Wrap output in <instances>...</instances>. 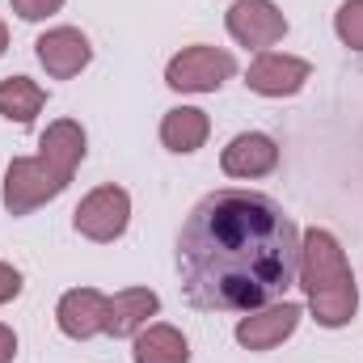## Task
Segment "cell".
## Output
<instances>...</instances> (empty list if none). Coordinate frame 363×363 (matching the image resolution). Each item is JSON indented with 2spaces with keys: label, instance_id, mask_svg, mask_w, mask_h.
I'll use <instances>...</instances> for the list:
<instances>
[{
  "label": "cell",
  "instance_id": "9a60e30c",
  "mask_svg": "<svg viewBox=\"0 0 363 363\" xmlns=\"http://www.w3.org/2000/svg\"><path fill=\"white\" fill-rule=\"evenodd\" d=\"M85 127L77 123V118H55L47 131H43V140H38V152L51 161V165H60L64 174H72L77 178V165L85 161Z\"/></svg>",
  "mask_w": 363,
  "mask_h": 363
},
{
  "label": "cell",
  "instance_id": "7c38bea8",
  "mask_svg": "<svg viewBox=\"0 0 363 363\" xmlns=\"http://www.w3.org/2000/svg\"><path fill=\"white\" fill-rule=\"evenodd\" d=\"M161 313L157 291L148 287H127L118 296H110V317H106V334L110 338H135L152 317Z\"/></svg>",
  "mask_w": 363,
  "mask_h": 363
},
{
  "label": "cell",
  "instance_id": "44dd1931",
  "mask_svg": "<svg viewBox=\"0 0 363 363\" xmlns=\"http://www.w3.org/2000/svg\"><path fill=\"white\" fill-rule=\"evenodd\" d=\"M4 51H9V26L0 21V55H4Z\"/></svg>",
  "mask_w": 363,
  "mask_h": 363
},
{
  "label": "cell",
  "instance_id": "ffe728a7",
  "mask_svg": "<svg viewBox=\"0 0 363 363\" xmlns=\"http://www.w3.org/2000/svg\"><path fill=\"white\" fill-rule=\"evenodd\" d=\"M17 359V334L9 325H0V363H13Z\"/></svg>",
  "mask_w": 363,
  "mask_h": 363
},
{
  "label": "cell",
  "instance_id": "ba28073f",
  "mask_svg": "<svg viewBox=\"0 0 363 363\" xmlns=\"http://www.w3.org/2000/svg\"><path fill=\"white\" fill-rule=\"evenodd\" d=\"M34 55H38V64L47 68V77H55V81H72L81 68H89L93 47H89V38H85L77 26H55V30L38 34Z\"/></svg>",
  "mask_w": 363,
  "mask_h": 363
},
{
  "label": "cell",
  "instance_id": "8fae6325",
  "mask_svg": "<svg viewBox=\"0 0 363 363\" xmlns=\"http://www.w3.org/2000/svg\"><path fill=\"white\" fill-rule=\"evenodd\" d=\"M274 165H279V144L271 135H262V131H241L220 152V169L241 182L267 178V174H274Z\"/></svg>",
  "mask_w": 363,
  "mask_h": 363
},
{
  "label": "cell",
  "instance_id": "5bb4252c",
  "mask_svg": "<svg viewBox=\"0 0 363 363\" xmlns=\"http://www.w3.org/2000/svg\"><path fill=\"white\" fill-rule=\"evenodd\" d=\"M207 135H211V118L199 106H174L161 118V144L169 152H182V157L186 152H199L207 144Z\"/></svg>",
  "mask_w": 363,
  "mask_h": 363
},
{
  "label": "cell",
  "instance_id": "8992f818",
  "mask_svg": "<svg viewBox=\"0 0 363 363\" xmlns=\"http://www.w3.org/2000/svg\"><path fill=\"white\" fill-rule=\"evenodd\" d=\"M224 26H228L233 43L254 47V51H271L287 34V17H283V9L274 0H237L224 13Z\"/></svg>",
  "mask_w": 363,
  "mask_h": 363
},
{
  "label": "cell",
  "instance_id": "9c48e42d",
  "mask_svg": "<svg viewBox=\"0 0 363 363\" xmlns=\"http://www.w3.org/2000/svg\"><path fill=\"white\" fill-rule=\"evenodd\" d=\"M313 77V64L300 60V55H287V51H262L250 72H245V85L262 97H291V93L304 89V81Z\"/></svg>",
  "mask_w": 363,
  "mask_h": 363
},
{
  "label": "cell",
  "instance_id": "277c9868",
  "mask_svg": "<svg viewBox=\"0 0 363 363\" xmlns=\"http://www.w3.org/2000/svg\"><path fill=\"white\" fill-rule=\"evenodd\" d=\"M72 224H77L81 237H89L97 245L118 241L127 233V224H131V194L123 186H114V182L97 186V190H89L81 199V207L72 211Z\"/></svg>",
  "mask_w": 363,
  "mask_h": 363
},
{
  "label": "cell",
  "instance_id": "e0dca14e",
  "mask_svg": "<svg viewBox=\"0 0 363 363\" xmlns=\"http://www.w3.org/2000/svg\"><path fill=\"white\" fill-rule=\"evenodd\" d=\"M334 30L351 51H363V0H342V9L334 13Z\"/></svg>",
  "mask_w": 363,
  "mask_h": 363
},
{
  "label": "cell",
  "instance_id": "2e32d148",
  "mask_svg": "<svg viewBox=\"0 0 363 363\" xmlns=\"http://www.w3.org/2000/svg\"><path fill=\"white\" fill-rule=\"evenodd\" d=\"M47 106V89L30 77H4L0 81V114L17 127L34 123V114Z\"/></svg>",
  "mask_w": 363,
  "mask_h": 363
},
{
  "label": "cell",
  "instance_id": "5b68a950",
  "mask_svg": "<svg viewBox=\"0 0 363 363\" xmlns=\"http://www.w3.org/2000/svg\"><path fill=\"white\" fill-rule=\"evenodd\" d=\"M233 72H237V60H233L224 47L199 43V47H186V51H178V55L169 60L165 85L178 89V93H216Z\"/></svg>",
  "mask_w": 363,
  "mask_h": 363
},
{
  "label": "cell",
  "instance_id": "ac0fdd59",
  "mask_svg": "<svg viewBox=\"0 0 363 363\" xmlns=\"http://www.w3.org/2000/svg\"><path fill=\"white\" fill-rule=\"evenodd\" d=\"M9 4H13V13L21 21H43V17H51V13L64 9V0H9Z\"/></svg>",
  "mask_w": 363,
  "mask_h": 363
},
{
  "label": "cell",
  "instance_id": "7a4b0ae2",
  "mask_svg": "<svg viewBox=\"0 0 363 363\" xmlns=\"http://www.w3.org/2000/svg\"><path fill=\"white\" fill-rule=\"evenodd\" d=\"M296 283L304 287L317 325L342 330V325L355 321L359 287H355L351 262H347V254H342L334 233H325V228L300 233V274H296Z\"/></svg>",
  "mask_w": 363,
  "mask_h": 363
},
{
  "label": "cell",
  "instance_id": "d6986e66",
  "mask_svg": "<svg viewBox=\"0 0 363 363\" xmlns=\"http://www.w3.org/2000/svg\"><path fill=\"white\" fill-rule=\"evenodd\" d=\"M17 296H21V271L9 267V262H0V304H9Z\"/></svg>",
  "mask_w": 363,
  "mask_h": 363
},
{
  "label": "cell",
  "instance_id": "52a82bcc",
  "mask_svg": "<svg viewBox=\"0 0 363 363\" xmlns=\"http://www.w3.org/2000/svg\"><path fill=\"white\" fill-rule=\"evenodd\" d=\"M300 317H304V308H300V304L279 300V304H267V308H258V313L241 317L233 334H237V342H241L245 351H274L279 342H287V338L296 334Z\"/></svg>",
  "mask_w": 363,
  "mask_h": 363
},
{
  "label": "cell",
  "instance_id": "4fadbf2b",
  "mask_svg": "<svg viewBox=\"0 0 363 363\" xmlns=\"http://www.w3.org/2000/svg\"><path fill=\"white\" fill-rule=\"evenodd\" d=\"M131 359L135 363H190V342L178 325L169 321H148L140 334H135V347H131Z\"/></svg>",
  "mask_w": 363,
  "mask_h": 363
},
{
  "label": "cell",
  "instance_id": "30bf717a",
  "mask_svg": "<svg viewBox=\"0 0 363 363\" xmlns=\"http://www.w3.org/2000/svg\"><path fill=\"white\" fill-rule=\"evenodd\" d=\"M106 317H110V296H101L97 287H72L60 296L55 304V325L60 334L85 342V338H97L106 334Z\"/></svg>",
  "mask_w": 363,
  "mask_h": 363
},
{
  "label": "cell",
  "instance_id": "6da1fadb",
  "mask_svg": "<svg viewBox=\"0 0 363 363\" xmlns=\"http://www.w3.org/2000/svg\"><path fill=\"white\" fill-rule=\"evenodd\" d=\"M182 291L207 313H254L300 274V228L258 190H211L182 224Z\"/></svg>",
  "mask_w": 363,
  "mask_h": 363
},
{
  "label": "cell",
  "instance_id": "3957f363",
  "mask_svg": "<svg viewBox=\"0 0 363 363\" xmlns=\"http://www.w3.org/2000/svg\"><path fill=\"white\" fill-rule=\"evenodd\" d=\"M68 182H72V174L51 165L43 152L38 157H17L4 169V207H9V216H30L43 203L60 199L68 190Z\"/></svg>",
  "mask_w": 363,
  "mask_h": 363
}]
</instances>
